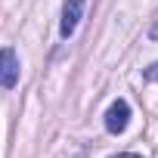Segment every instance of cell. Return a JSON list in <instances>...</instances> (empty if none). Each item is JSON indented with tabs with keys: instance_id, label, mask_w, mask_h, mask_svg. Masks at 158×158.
<instances>
[{
	"instance_id": "cell-1",
	"label": "cell",
	"mask_w": 158,
	"mask_h": 158,
	"mask_svg": "<svg viewBox=\"0 0 158 158\" xmlns=\"http://www.w3.org/2000/svg\"><path fill=\"white\" fill-rule=\"evenodd\" d=\"M127 121H130V106L124 99H115L106 112V130L109 133H124L127 130Z\"/></svg>"
},
{
	"instance_id": "cell-2",
	"label": "cell",
	"mask_w": 158,
	"mask_h": 158,
	"mask_svg": "<svg viewBox=\"0 0 158 158\" xmlns=\"http://www.w3.org/2000/svg\"><path fill=\"white\" fill-rule=\"evenodd\" d=\"M84 16V0H65V6H62V22H59V34L62 37H71L77 22H81Z\"/></svg>"
},
{
	"instance_id": "cell-3",
	"label": "cell",
	"mask_w": 158,
	"mask_h": 158,
	"mask_svg": "<svg viewBox=\"0 0 158 158\" xmlns=\"http://www.w3.org/2000/svg\"><path fill=\"white\" fill-rule=\"evenodd\" d=\"M19 81V56L6 47V50H0V87H16Z\"/></svg>"
},
{
	"instance_id": "cell-4",
	"label": "cell",
	"mask_w": 158,
	"mask_h": 158,
	"mask_svg": "<svg viewBox=\"0 0 158 158\" xmlns=\"http://www.w3.org/2000/svg\"><path fill=\"white\" fill-rule=\"evenodd\" d=\"M146 81H158V62L152 68H146Z\"/></svg>"
},
{
	"instance_id": "cell-5",
	"label": "cell",
	"mask_w": 158,
	"mask_h": 158,
	"mask_svg": "<svg viewBox=\"0 0 158 158\" xmlns=\"http://www.w3.org/2000/svg\"><path fill=\"white\" fill-rule=\"evenodd\" d=\"M149 37H152V40H158V19L152 22V28H149Z\"/></svg>"
},
{
	"instance_id": "cell-6",
	"label": "cell",
	"mask_w": 158,
	"mask_h": 158,
	"mask_svg": "<svg viewBox=\"0 0 158 158\" xmlns=\"http://www.w3.org/2000/svg\"><path fill=\"white\" fill-rule=\"evenodd\" d=\"M115 158H139V155H133V152H124V155H115Z\"/></svg>"
}]
</instances>
